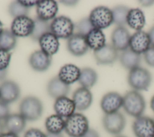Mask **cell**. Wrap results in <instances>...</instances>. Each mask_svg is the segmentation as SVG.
Masks as SVG:
<instances>
[{
  "instance_id": "obj_8",
  "label": "cell",
  "mask_w": 154,
  "mask_h": 137,
  "mask_svg": "<svg viewBox=\"0 0 154 137\" xmlns=\"http://www.w3.org/2000/svg\"><path fill=\"white\" fill-rule=\"evenodd\" d=\"M136 137H154V119L141 115L135 119L132 126Z\"/></svg>"
},
{
  "instance_id": "obj_14",
  "label": "cell",
  "mask_w": 154,
  "mask_h": 137,
  "mask_svg": "<svg viewBox=\"0 0 154 137\" xmlns=\"http://www.w3.org/2000/svg\"><path fill=\"white\" fill-rule=\"evenodd\" d=\"M58 10V4L53 0L38 1L36 5L37 17L46 21L53 20L56 17Z\"/></svg>"
},
{
  "instance_id": "obj_20",
  "label": "cell",
  "mask_w": 154,
  "mask_h": 137,
  "mask_svg": "<svg viewBox=\"0 0 154 137\" xmlns=\"http://www.w3.org/2000/svg\"><path fill=\"white\" fill-rule=\"evenodd\" d=\"M26 120L19 113L10 114L4 120V129L8 132L19 135L26 127Z\"/></svg>"
},
{
  "instance_id": "obj_11",
  "label": "cell",
  "mask_w": 154,
  "mask_h": 137,
  "mask_svg": "<svg viewBox=\"0 0 154 137\" xmlns=\"http://www.w3.org/2000/svg\"><path fill=\"white\" fill-rule=\"evenodd\" d=\"M100 105L105 114L118 112L123 106V97L116 92H108L101 98Z\"/></svg>"
},
{
  "instance_id": "obj_23",
  "label": "cell",
  "mask_w": 154,
  "mask_h": 137,
  "mask_svg": "<svg viewBox=\"0 0 154 137\" xmlns=\"http://www.w3.org/2000/svg\"><path fill=\"white\" fill-rule=\"evenodd\" d=\"M81 69L73 64H66L63 66L58 72V78L67 84H71L78 81Z\"/></svg>"
},
{
  "instance_id": "obj_29",
  "label": "cell",
  "mask_w": 154,
  "mask_h": 137,
  "mask_svg": "<svg viewBox=\"0 0 154 137\" xmlns=\"http://www.w3.org/2000/svg\"><path fill=\"white\" fill-rule=\"evenodd\" d=\"M34 27L32 34L29 36L34 41H38L39 39L45 34L51 32V23L36 17L34 19Z\"/></svg>"
},
{
  "instance_id": "obj_45",
  "label": "cell",
  "mask_w": 154,
  "mask_h": 137,
  "mask_svg": "<svg viewBox=\"0 0 154 137\" xmlns=\"http://www.w3.org/2000/svg\"><path fill=\"white\" fill-rule=\"evenodd\" d=\"M46 137H64L62 133H46Z\"/></svg>"
},
{
  "instance_id": "obj_1",
  "label": "cell",
  "mask_w": 154,
  "mask_h": 137,
  "mask_svg": "<svg viewBox=\"0 0 154 137\" xmlns=\"http://www.w3.org/2000/svg\"><path fill=\"white\" fill-rule=\"evenodd\" d=\"M122 107L128 115L136 118L143 115L145 110V99L138 91H129L123 96Z\"/></svg>"
},
{
  "instance_id": "obj_24",
  "label": "cell",
  "mask_w": 154,
  "mask_h": 137,
  "mask_svg": "<svg viewBox=\"0 0 154 137\" xmlns=\"http://www.w3.org/2000/svg\"><path fill=\"white\" fill-rule=\"evenodd\" d=\"M119 60L124 68L130 71L140 66L141 54L134 52L128 48L122 51L119 56Z\"/></svg>"
},
{
  "instance_id": "obj_41",
  "label": "cell",
  "mask_w": 154,
  "mask_h": 137,
  "mask_svg": "<svg viewBox=\"0 0 154 137\" xmlns=\"http://www.w3.org/2000/svg\"><path fill=\"white\" fill-rule=\"evenodd\" d=\"M140 4L143 6V7H150L153 4H154V1H149V0H145V1H139Z\"/></svg>"
},
{
  "instance_id": "obj_30",
  "label": "cell",
  "mask_w": 154,
  "mask_h": 137,
  "mask_svg": "<svg viewBox=\"0 0 154 137\" xmlns=\"http://www.w3.org/2000/svg\"><path fill=\"white\" fill-rule=\"evenodd\" d=\"M16 43V37L11 30L5 29L0 34V49L10 51L15 48Z\"/></svg>"
},
{
  "instance_id": "obj_34",
  "label": "cell",
  "mask_w": 154,
  "mask_h": 137,
  "mask_svg": "<svg viewBox=\"0 0 154 137\" xmlns=\"http://www.w3.org/2000/svg\"><path fill=\"white\" fill-rule=\"evenodd\" d=\"M11 56L9 51L0 49V70L7 69L11 60Z\"/></svg>"
},
{
  "instance_id": "obj_21",
  "label": "cell",
  "mask_w": 154,
  "mask_h": 137,
  "mask_svg": "<svg viewBox=\"0 0 154 137\" xmlns=\"http://www.w3.org/2000/svg\"><path fill=\"white\" fill-rule=\"evenodd\" d=\"M54 109L55 114L67 118L75 113L76 107L72 99L63 97L55 100Z\"/></svg>"
},
{
  "instance_id": "obj_44",
  "label": "cell",
  "mask_w": 154,
  "mask_h": 137,
  "mask_svg": "<svg viewBox=\"0 0 154 137\" xmlns=\"http://www.w3.org/2000/svg\"><path fill=\"white\" fill-rule=\"evenodd\" d=\"M0 137H19L18 135L13 133H11V132H7L5 133H3Z\"/></svg>"
},
{
  "instance_id": "obj_36",
  "label": "cell",
  "mask_w": 154,
  "mask_h": 137,
  "mask_svg": "<svg viewBox=\"0 0 154 137\" xmlns=\"http://www.w3.org/2000/svg\"><path fill=\"white\" fill-rule=\"evenodd\" d=\"M23 137H46V134L38 129L31 128L25 132Z\"/></svg>"
},
{
  "instance_id": "obj_12",
  "label": "cell",
  "mask_w": 154,
  "mask_h": 137,
  "mask_svg": "<svg viewBox=\"0 0 154 137\" xmlns=\"http://www.w3.org/2000/svg\"><path fill=\"white\" fill-rule=\"evenodd\" d=\"M150 46L148 33L140 30L131 36L129 48L134 52L139 54H144Z\"/></svg>"
},
{
  "instance_id": "obj_17",
  "label": "cell",
  "mask_w": 154,
  "mask_h": 137,
  "mask_svg": "<svg viewBox=\"0 0 154 137\" xmlns=\"http://www.w3.org/2000/svg\"><path fill=\"white\" fill-rule=\"evenodd\" d=\"M29 64L35 71H46L51 66L52 57L46 54L43 51L37 50L34 51L29 57Z\"/></svg>"
},
{
  "instance_id": "obj_50",
  "label": "cell",
  "mask_w": 154,
  "mask_h": 137,
  "mask_svg": "<svg viewBox=\"0 0 154 137\" xmlns=\"http://www.w3.org/2000/svg\"><path fill=\"white\" fill-rule=\"evenodd\" d=\"M153 119H154V118H153Z\"/></svg>"
},
{
  "instance_id": "obj_49",
  "label": "cell",
  "mask_w": 154,
  "mask_h": 137,
  "mask_svg": "<svg viewBox=\"0 0 154 137\" xmlns=\"http://www.w3.org/2000/svg\"><path fill=\"white\" fill-rule=\"evenodd\" d=\"M115 137H127L126 136H124V135H116Z\"/></svg>"
},
{
  "instance_id": "obj_6",
  "label": "cell",
  "mask_w": 154,
  "mask_h": 137,
  "mask_svg": "<svg viewBox=\"0 0 154 137\" xmlns=\"http://www.w3.org/2000/svg\"><path fill=\"white\" fill-rule=\"evenodd\" d=\"M51 32L58 39H69L74 33L75 24L65 16L55 17L51 22Z\"/></svg>"
},
{
  "instance_id": "obj_37",
  "label": "cell",
  "mask_w": 154,
  "mask_h": 137,
  "mask_svg": "<svg viewBox=\"0 0 154 137\" xmlns=\"http://www.w3.org/2000/svg\"><path fill=\"white\" fill-rule=\"evenodd\" d=\"M10 114L9 104L0 100V121L4 120Z\"/></svg>"
},
{
  "instance_id": "obj_42",
  "label": "cell",
  "mask_w": 154,
  "mask_h": 137,
  "mask_svg": "<svg viewBox=\"0 0 154 137\" xmlns=\"http://www.w3.org/2000/svg\"><path fill=\"white\" fill-rule=\"evenodd\" d=\"M60 2L67 6H73L77 4L78 1H61Z\"/></svg>"
},
{
  "instance_id": "obj_33",
  "label": "cell",
  "mask_w": 154,
  "mask_h": 137,
  "mask_svg": "<svg viewBox=\"0 0 154 137\" xmlns=\"http://www.w3.org/2000/svg\"><path fill=\"white\" fill-rule=\"evenodd\" d=\"M93 28L94 27L88 18H84L75 24V30L76 31V33L84 36H86Z\"/></svg>"
},
{
  "instance_id": "obj_5",
  "label": "cell",
  "mask_w": 154,
  "mask_h": 137,
  "mask_svg": "<svg viewBox=\"0 0 154 137\" xmlns=\"http://www.w3.org/2000/svg\"><path fill=\"white\" fill-rule=\"evenodd\" d=\"M94 28L102 30L108 28L113 23L111 9L105 6L94 8L88 17Z\"/></svg>"
},
{
  "instance_id": "obj_19",
  "label": "cell",
  "mask_w": 154,
  "mask_h": 137,
  "mask_svg": "<svg viewBox=\"0 0 154 137\" xmlns=\"http://www.w3.org/2000/svg\"><path fill=\"white\" fill-rule=\"evenodd\" d=\"M46 89L48 95L56 100L60 97H67L70 92V85L66 84L58 76H56L49 81Z\"/></svg>"
},
{
  "instance_id": "obj_27",
  "label": "cell",
  "mask_w": 154,
  "mask_h": 137,
  "mask_svg": "<svg viewBox=\"0 0 154 137\" xmlns=\"http://www.w3.org/2000/svg\"><path fill=\"white\" fill-rule=\"evenodd\" d=\"M98 75L96 71L91 68L85 67L81 69L78 80L81 87L90 89L97 82Z\"/></svg>"
},
{
  "instance_id": "obj_10",
  "label": "cell",
  "mask_w": 154,
  "mask_h": 137,
  "mask_svg": "<svg viewBox=\"0 0 154 137\" xmlns=\"http://www.w3.org/2000/svg\"><path fill=\"white\" fill-rule=\"evenodd\" d=\"M20 95V87L14 81L5 80L1 84L0 100L9 104L17 101Z\"/></svg>"
},
{
  "instance_id": "obj_18",
  "label": "cell",
  "mask_w": 154,
  "mask_h": 137,
  "mask_svg": "<svg viewBox=\"0 0 154 137\" xmlns=\"http://www.w3.org/2000/svg\"><path fill=\"white\" fill-rule=\"evenodd\" d=\"M76 109L84 111L88 109L93 102V95L90 89L80 87L76 89L72 95Z\"/></svg>"
},
{
  "instance_id": "obj_3",
  "label": "cell",
  "mask_w": 154,
  "mask_h": 137,
  "mask_svg": "<svg viewBox=\"0 0 154 137\" xmlns=\"http://www.w3.org/2000/svg\"><path fill=\"white\" fill-rule=\"evenodd\" d=\"M89 129L87 118L81 113H74L65 120L64 130L70 137H82Z\"/></svg>"
},
{
  "instance_id": "obj_28",
  "label": "cell",
  "mask_w": 154,
  "mask_h": 137,
  "mask_svg": "<svg viewBox=\"0 0 154 137\" xmlns=\"http://www.w3.org/2000/svg\"><path fill=\"white\" fill-rule=\"evenodd\" d=\"M45 126L47 133H61L64 130L65 120L61 116L53 114L46 119Z\"/></svg>"
},
{
  "instance_id": "obj_16",
  "label": "cell",
  "mask_w": 154,
  "mask_h": 137,
  "mask_svg": "<svg viewBox=\"0 0 154 137\" xmlns=\"http://www.w3.org/2000/svg\"><path fill=\"white\" fill-rule=\"evenodd\" d=\"M131 35L125 27H117L111 33V45L119 51H123L129 48Z\"/></svg>"
},
{
  "instance_id": "obj_32",
  "label": "cell",
  "mask_w": 154,
  "mask_h": 137,
  "mask_svg": "<svg viewBox=\"0 0 154 137\" xmlns=\"http://www.w3.org/2000/svg\"><path fill=\"white\" fill-rule=\"evenodd\" d=\"M29 9L23 6L19 1H16L10 4L8 7V11L11 17L16 18L20 16H28Z\"/></svg>"
},
{
  "instance_id": "obj_25",
  "label": "cell",
  "mask_w": 154,
  "mask_h": 137,
  "mask_svg": "<svg viewBox=\"0 0 154 137\" xmlns=\"http://www.w3.org/2000/svg\"><path fill=\"white\" fill-rule=\"evenodd\" d=\"M146 23L145 16L143 12L138 8H130L126 18V24L133 30L140 31Z\"/></svg>"
},
{
  "instance_id": "obj_7",
  "label": "cell",
  "mask_w": 154,
  "mask_h": 137,
  "mask_svg": "<svg viewBox=\"0 0 154 137\" xmlns=\"http://www.w3.org/2000/svg\"><path fill=\"white\" fill-rule=\"evenodd\" d=\"M102 125L108 133L118 135L125 127L126 118L119 111L105 114L102 118Z\"/></svg>"
},
{
  "instance_id": "obj_40",
  "label": "cell",
  "mask_w": 154,
  "mask_h": 137,
  "mask_svg": "<svg viewBox=\"0 0 154 137\" xmlns=\"http://www.w3.org/2000/svg\"><path fill=\"white\" fill-rule=\"evenodd\" d=\"M148 34L150 38L151 46H154V26L150 28L148 32Z\"/></svg>"
},
{
  "instance_id": "obj_13",
  "label": "cell",
  "mask_w": 154,
  "mask_h": 137,
  "mask_svg": "<svg viewBox=\"0 0 154 137\" xmlns=\"http://www.w3.org/2000/svg\"><path fill=\"white\" fill-rule=\"evenodd\" d=\"M93 55L96 62L102 65H111L119 57L118 51L111 44L106 43L101 48L94 51Z\"/></svg>"
},
{
  "instance_id": "obj_46",
  "label": "cell",
  "mask_w": 154,
  "mask_h": 137,
  "mask_svg": "<svg viewBox=\"0 0 154 137\" xmlns=\"http://www.w3.org/2000/svg\"><path fill=\"white\" fill-rule=\"evenodd\" d=\"M4 124L1 122V121H0V136L4 133Z\"/></svg>"
},
{
  "instance_id": "obj_26",
  "label": "cell",
  "mask_w": 154,
  "mask_h": 137,
  "mask_svg": "<svg viewBox=\"0 0 154 137\" xmlns=\"http://www.w3.org/2000/svg\"><path fill=\"white\" fill-rule=\"evenodd\" d=\"M89 48L94 51L103 47L105 44V36L101 30L93 28L85 36Z\"/></svg>"
},
{
  "instance_id": "obj_35",
  "label": "cell",
  "mask_w": 154,
  "mask_h": 137,
  "mask_svg": "<svg viewBox=\"0 0 154 137\" xmlns=\"http://www.w3.org/2000/svg\"><path fill=\"white\" fill-rule=\"evenodd\" d=\"M143 54L146 63L150 66L154 67V46H150Z\"/></svg>"
},
{
  "instance_id": "obj_48",
  "label": "cell",
  "mask_w": 154,
  "mask_h": 137,
  "mask_svg": "<svg viewBox=\"0 0 154 137\" xmlns=\"http://www.w3.org/2000/svg\"><path fill=\"white\" fill-rule=\"evenodd\" d=\"M3 30H4V29H3V24H2V22L0 21V34L2 32Z\"/></svg>"
},
{
  "instance_id": "obj_31",
  "label": "cell",
  "mask_w": 154,
  "mask_h": 137,
  "mask_svg": "<svg viewBox=\"0 0 154 137\" xmlns=\"http://www.w3.org/2000/svg\"><path fill=\"white\" fill-rule=\"evenodd\" d=\"M129 9L128 7L123 5H117L111 9L113 23L116 24L117 27H124L126 24V18Z\"/></svg>"
},
{
  "instance_id": "obj_2",
  "label": "cell",
  "mask_w": 154,
  "mask_h": 137,
  "mask_svg": "<svg viewBox=\"0 0 154 137\" xmlns=\"http://www.w3.org/2000/svg\"><path fill=\"white\" fill-rule=\"evenodd\" d=\"M19 113L28 121L38 120L42 115L43 106L42 102L34 96L23 98L19 104Z\"/></svg>"
},
{
  "instance_id": "obj_4",
  "label": "cell",
  "mask_w": 154,
  "mask_h": 137,
  "mask_svg": "<svg viewBox=\"0 0 154 137\" xmlns=\"http://www.w3.org/2000/svg\"><path fill=\"white\" fill-rule=\"evenodd\" d=\"M152 75L146 69L138 66L130 70L128 75L129 85L137 91H147L152 82Z\"/></svg>"
},
{
  "instance_id": "obj_22",
  "label": "cell",
  "mask_w": 154,
  "mask_h": 137,
  "mask_svg": "<svg viewBox=\"0 0 154 137\" xmlns=\"http://www.w3.org/2000/svg\"><path fill=\"white\" fill-rule=\"evenodd\" d=\"M38 42L41 50L51 57L58 51L60 46L58 38L51 32L43 34Z\"/></svg>"
},
{
  "instance_id": "obj_9",
  "label": "cell",
  "mask_w": 154,
  "mask_h": 137,
  "mask_svg": "<svg viewBox=\"0 0 154 137\" xmlns=\"http://www.w3.org/2000/svg\"><path fill=\"white\" fill-rule=\"evenodd\" d=\"M34 27V19L28 16L14 18L11 25V31L16 37H25L30 36Z\"/></svg>"
},
{
  "instance_id": "obj_15",
  "label": "cell",
  "mask_w": 154,
  "mask_h": 137,
  "mask_svg": "<svg viewBox=\"0 0 154 137\" xmlns=\"http://www.w3.org/2000/svg\"><path fill=\"white\" fill-rule=\"evenodd\" d=\"M67 48L74 56L81 57L87 52L89 47L85 36L75 33L67 39Z\"/></svg>"
},
{
  "instance_id": "obj_47",
  "label": "cell",
  "mask_w": 154,
  "mask_h": 137,
  "mask_svg": "<svg viewBox=\"0 0 154 137\" xmlns=\"http://www.w3.org/2000/svg\"><path fill=\"white\" fill-rule=\"evenodd\" d=\"M150 107L152 109V110L154 112V95L152 97V98H151V100H150Z\"/></svg>"
},
{
  "instance_id": "obj_38",
  "label": "cell",
  "mask_w": 154,
  "mask_h": 137,
  "mask_svg": "<svg viewBox=\"0 0 154 137\" xmlns=\"http://www.w3.org/2000/svg\"><path fill=\"white\" fill-rule=\"evenodd\" d=\"M82 137H100L99 133L93 129H89Z\"/></svg>"
},
{
  "instance_id": "obj_43",
  "label": "cell",
  "mask_w": 154,
  "mask_h": 137,
  "mask_svg": "<svg viewBox=\"0 0 154 137\" xmlns=\"http://www.w3.org/2000/svg\"><path fill=\"white\" fill-rule=\"evenodd\" d=\"M7 69H5V70H0V81H4V80L5 79L7 75Z\"/></svg>"
},
{
  "instance_id": "obj_39",
  "label": "cell",
  "mask_w": 154,
  "mask_h": 137,
  "mask_svg": "<svg viewBox=\"0 0 154 137\" xmlns=\"http://www.w3.org/2000/svg\"><path fill=\"white\" fill-rule=\"evenodd\" d=\"M19 2L23 6H25V7L29 8L31 7H33L34 5H37L38 1H31V0H29V1H28V0L23 1V0H22V1H19Z\"/></svg>"
}]
</instances>
